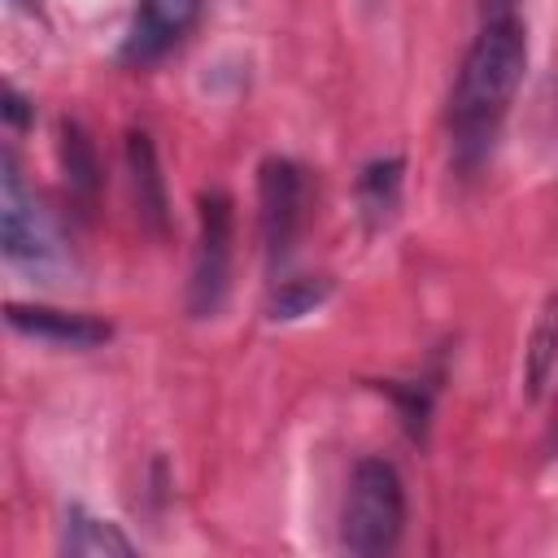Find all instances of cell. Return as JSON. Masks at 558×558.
<instances>
[{
	"label": "cell",
	"instance_id": "6da1fadb",
	"mask_svg": "<svg viewBox=\"0 0 558 558\" xmlns=\"http://www.w3.org/2000/svg\"><path fill=\"white\" fill-rule=\"evenodd\" d=\"M527 70V39L519 17L484 22L462 57L449 96V144L458 166H480L510 113V100Z\"/></svg>",
	"mask_w": 558,
	"mask_h": 558
},
{
	"label": "cell",
	"instance_id": "7a4b0ae2",
	"mask_svg": "<svg viewBox=\"0 0 558 558\" xmlns=\"http://www.w3.org/2000/svg\"><path fill=\"white\" fill-rule=\"evenodd\" d=\"M405 527V488L392 462L362 458L349 475L344 510H340V545L349 554L375 558L401 541Z\"/></svg>",
	"mask_w": 558,
	"mask_h": 558
},
{
	"label": "cell",
	"instance_id": "3957f363",
	"mask_svg": "<svg viewBox=\"0 0 558 558\" xmlns=\"http://www.w3.org/2000/svg\"><path fill=\"white\" fill-rule=\"evenodd\" d=\"M0 248L13 266H26L35 275H52L57 266H65L61 231L52 214L39 205V196L26 187L13 157H4L0 174Z\"/></svg>",
	"mask_w": 558,
	"mask_h": 558
},
{
	"label": "cell",
	"instance_id": "277c9868",
	"mask_svg": "<svg viewBox=\"0 0 558 558\" xmlns=\"http://www.w3.org/2000/svg\"><path fill=\"white\" fill-rule=\"evenodd\" d=\"M257 201H262V240H266V257L270 266H279L301 227H305V205H310V183L305 170L288 157H266L257 170Z\"/></svg>",
	"mask_w": 558,
	"mask_h": 558
},
{
	"label": "cell",
	"instance_id": "5b68a950",
	"mask_svg": "<svg viewBox=\"0 0 558 558\" xmlns=\"http://www.w3.org/2000/svg\"><path fill=\"white\" fill-rule=\"evenodd\" d=\"M227 275H231V196L214 187V192H201V240H196L192 288H187V310L196 318H209L222 310Z\"/></svg>",
	"mask_w": 558,
	"mask_h": 558
},
{
	"label": "cell",
	"instance_id": "8992f818",
	"mask_svg": "<svg viewBox=\"0 0 558 558\" xmlns=\"http://www.w3.org/2000/svg\"><path fill=\"white\" fill-rule=\"evenodd\" d=\"M201 4L205 0H140L135 9V22H131V35L122 44V61H157L161 52H170L201 17Z\"/></svg>",
	"mask_w": 558,
	"mask_h": 558
},
{
	"label": "cell",
	"instance_id": "52a82bcc",
	"mask_svg": "<svg viewBox=\"0 0 558 558\" xmlns=\"http://www.w3.org/2000/svg\"><path fill=\"white\" fill-rule=\"evenodd\" d=\"M4 318H9L13 331H22L31 340H44V344H57V349H96V344H105L113 336V327L105 318L74 314V310H52V305L9 301Z\"/></svg>",
	"mask_w": 558,
	"mask_h": 558
},
{
	"label": "cell",
	"instance_id": "ba28073f",
	"mask_svg": "<svg viewBox=\"0 0 558 558\" xmlns=\"http://www.w3.org/2000/svg\"><path fill=\"white\" fill-rule=\"evenodd\" d=\"M61 549L74 554V558H105V554H135V545L113 527V523H100L92 519L87 510L70 506L65 510V523H61Z\"/></svg>",
	"mask_w": 558,
	"mask_h": 558
},
{
	"label": "cell",
	"instance_id": "9c48e42d",
	"mask_svg": "<svg viewBox=\"0 0 558 558\" xmlns=\"http://www.w3.org/2000/svg\"><path fill=\"white\" fill-rule=\"evenodd\" d=\"M397 196H401V161L388 157V161H371L357 179V205L366 214L371 227L388 222L392 209H397Z\"/></svg>",
	"mask_w": 558,
	"mask_h": 558
},
{
	"label": "cell",
	"instance_id": "30bf717a",
	"mask_svg": "<svg viewBox=\"0 0 558 558\" xmlns=\"http://www.w3.org/2000/svg\"><path fill=\"white\" fill-rule=\"evenodd\" d=\"M126 161H131V183H135L140 209L153 218V227H161L166 196H161V174H157V157H153L148 135H126Z\"/></svg>",
	"mask_w": 558,
	"mask_h": 558
},
{
	"label": "cell",
	"instance_id": "8fae6325",
	"mask_svg": "<svg viewBox=\"0 0 558 558\" xmlns=\"http://www.w3.org/2000/svg\"><path fill=\"white\" fill-rule=\"evenodd\" d=\"M331 296V279L327 275H301V279H283L270 301H266V314L275 323H288V318H301L310 310H318L323 301Z\"/></svg>",
	"mask_w": 558,
	"mask_h": 558
},
{
	"label": "cell",
	"instance_id": "7c38bea8",
	"mask_svg": "<svg viewBox=\"0 0 558 558\" xmlns=\"http://www.w3.org/2000/svg\"><path fill=\"white\" fill-rule=\"evenodd\" d=\"M554 357H558V296L545 301L541 310V323L532 331V344H527V392L536 397L554 371Z\"/></svg>",
	"mask_w": 558,
	"mask_h": 558
},
{
	"label": "cell",
	"instance_id": "4fadbf2b",
	"mask_svg": "<svg viewBox=\"0 0 558 558\" xmlns=\"http://www.w3.org/2000/svg\"><path fill=\"white\" fill-rule=\"evenodd\" d=\"M61 153H65V170L78 187H92L96 183V157H92V144L83 140V131L74 122L61 126Z\"/></svg>",
	"mask_w": 558,
	"mask_h": 558
},
{
	"label": "cell",
	"instance_id": "5bb4252c",
	"mask_svg": "<svg viewBox=\"0 0 558 558\" xmlns=\"http://www.w3.org/2000/svg\"><path fill=\"white\" fill-rule=\"evenodd\" d=\"M480 13H484V22L514 17V0H480Z\"/></svg>",
	"mask_w": 558,
	"mask_h": 558
},
{
	"label": "cell",
	"instance_id": "9a60e30c",
	"mask_svg": "<svg viewBox=\"0 0 558 558\" xmlns=\"http://www.w3.org/2000/svg\"><path fill=\"white\" fill-rule=\"evenodd\" d=\"M549 449H558V418H554V432H549Z\"/></svg>",
	"mask_w": 558,
	"mask_h": 558
},
{
	"label": "cell",
	"instance_id": "2e32d148",
	"mask_svg": "<svg viewBox=\"0 0 558 558\" xmlns=\"http://www.w3.org/2000/svg\"><path fill=\"white\" fill-rule=\"evenodd\" d=\"M13 4H22V9H35V0H13Z\"/></svg>",
	"mask_w": 558,
	"mask_h": 558
}]
</instances>
